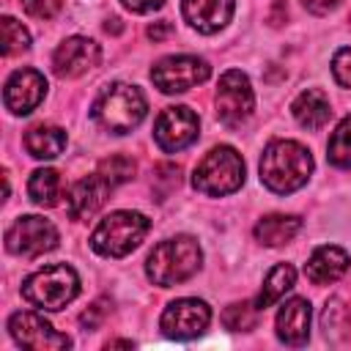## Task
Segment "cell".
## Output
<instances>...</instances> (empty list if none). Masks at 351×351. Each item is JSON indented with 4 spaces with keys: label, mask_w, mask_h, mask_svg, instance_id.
I'll return each instance as SVG.
<instances>
[{
    "label": "cell",
    "mask_w": 351,
    "mask_h": 351,
    "mask_svg": "<svg viewBox=\"0 0 351 351\" xmlns=\"http://www.w3.org/2000/svg\"><path fill=\"white\" fill-rule=\"evenodd\" d=\"M313 173L310 151L296 140H271L261 156V184L277 195H291Z\"/></svg>",
    "instance_id": "1"
},
{
    "label": "cell",
    "mask_w": 351,
    "mask_h": 351,
    "mask_svg": "<svg viewBox=\"0 0 351 351\" xmlns=\"http://www.w3.org/2000/svg\"><path fill=\"white\" fill-rule=\"evenodd\" d=\"M203 263V252L200 244L192 236H173L159 241L148 261H145V274L154 285L159 288H170L178 282H186L192 274H197Z\"/></svg>",
    "instance_id": "2"
},
{
    "label": "cell",
    "mask_w": 351,
    "mask_h": 351,
    "mask_svg": "<svg viewBox=\"0 0 351 351\" xmlns=\"http://www.w3.org/2000/svg\"><path fill=\"white\" fill-rule=\"evenodd\" d=\"M148 112V101L143 96V90L137 85H129V82H112L107 85L96 101H93V121L104 129V132H112V134H126L132 129H137L143 123Z\"/></svg>",
    "instance_id": "3"
},
{
    "label": "cell",
    "mask_w": 351,
    "mask_h": 351,
    "mask_svg": "<svg viewBox=\"0 0 351 351\" xmlns=\"http://www.w3.org/2000/svg\"><path fill=\"white\" fill-rule=\"evenodd\" d=\"M151 222L140 211H112L90 233V247L101 258H123L140 247Z\"/></svg>",
    "instance_id": "4"
},
{
    "label": "cell",
    "mask_w": 351,
    "mask_h": 351,
    "mask_svg": "<svg viewBox=\"0 0 351 351\" xmlns=\"http://www.w3.org/2000/svg\"><path fill=\"white\" fill-rule=\"evenodd\" d=\"M244 184V159L230 145L211 148L192 173V186L208 197H222Z\"/></svg>",
    "instance_id": "5"
},
{
    "label": "cell",
    "mask_w": 351,
    "mask_h": 351,
    "mask_svg": "<svg viewBox=\"0 0 351 351\" xmlns=\"http://www.w3.org/2000/svg\"><path fill=\"white\" fill-rule=\"evenodd\" d=\"M80 293V277L66 263H52L33 271L22 282V296L38 310H63Z\"/></svg>",
    "instance_id": "6"
},
{
    "label": "cell",
    "mask_w": 351,
    "mask_h": 351,
    "mask_svg": "<svg viewBox=\"0 0 351 351\" xmlns=\"http://www.w3.org/2000/svg\"><path fill=\"white\" fill-rule=\"evenodd\" d=\"M211 77V66L197 55H167L151 69V80L162 93H184Z\"/></svg>",
    "instance_id": "7"
},
{
    "label": "cell",
    "mask_w": 351,
    "mask_h": 351,
    "mask_svg": "<svg viewBox=\"0 0 351 351\" xmlns=\"http://www.w3.org/2000/svg\"><path fill=\"white\" fill-rule=\"evenodd\" d=\"M214 101H217V118L225 126H230V129L241 126L255 110V93H252V85H250L247 74L239 71V69L225 71L219 77Z\"/></svg>",
    "instance_id": "8"
},
{
    "label": "cell",
    "mask_w": 351,
    "mask_h": 351,
    "mask_svg": "<svg viewBox=\"0 0 351 351\" xmlns=\"http://www.w3.org/2000/svg\"><path fill=\"white\" fill-rule=\"evenodd\" d=\"M58 247V230L49 219L27 214L14 219V225L5 230V250L19 258H38Z\"/></svg>",
    "instance_id": "9"
},
{
    "label": "cell",
    "mask_w": 351,
    "mask_h": 351,
    "mask_svg": "<svg viewBox=\"0 0 351 351\" xmlns=\"http://www.w3.org/2000/svg\"><path fill=\"white\" fill-rule=\"evenodd\" d=\"M8 332L16 340V346L30 348V351H63L71 346V340L66 335H60L58 329H52V324L30 310H19L8 318Z\"/></svg>",
    "instance_id": "10"
},
{
    "label": "cell",
    "mask_w": 351,
    "mask_h": 351,
    "mask_svg": "<svg viewBox=\"0 0 351 351\" xmlns=\"http://www.w3.org/2000/svg\"><path fill=\"white\" fill-rule=\"evenodd\" d=\"M208 324H211L208 304L203 299H189V296L170 302L159 321L162 332L173 340H192V337L203 335L208 329Z\"/></svg>",
    "instance_id": "11"
},
{
    "label": "cell",
    "mask_w": 351,
    "mask_h": 351,
    "mask_svg": "<svg viewBox=\"0 0 351 351\" xmlns=\"http://www.w3.org/2000/svg\"><path fill=\"white\" fill-rule=\"evenodd\" d=\"M197 132H200V118L184 104L162 110V115L154 123V140L167 154L192 145L197 140Z\"/></svg>",
    "instance_id": "12"
},
{
    "label": "cell",
    "mask_w": 351,
    "mask_h": 351,
    "mask_svg": "<svg viewBox=\"0 0 351 351\" xmlns=\"http://www.w3.org/2000/svg\"><path fill=\"white\" fill-rule=\"evenodd\" d=\"M44 96H47V80L36 69H19V71H14L5 80V88H3L5 110H11L14 115L33 112L41 104Z\"/></svg>",
    "instance_id": "13"
},
{
    "label": "cell",
    "mask_w": 351,
    "mask_h": 351,
    "mask_svg": "<svg viewBox=\"0 0 351 351\" xmlns=\"http://www.w3.org/2000/svg\"><path fill=\"white\" fill-rule=\"evenodd\" d=\"M101 58V49L93 38H85V36H71L66 38L55 55H52V69L58 77L63 80H71V77H80L85 71H90Z\"/></svg>",
    "instance_id": "14"
},
{
    "label": "cell",
    "mask_w": 351,
    "mask_h": 351,
    "mask_svg": "<svg viewBox=\"0 0 351 351\" xmlns=\"http://www.w3.org/2000/svg\"><path fill=\"white\" fill-rule=\"evenodd\" d=\"M112 189H115V186H112L104 176H99V173H93V176H88V178H80V181L71 186L69 197H66V211H69V217H71V219H88V217H93V214L104 206V200H107V195H110Z\"/></svg>",
    "instance_id": "15"
},
{
    "label": "cell",
    "mask_w": 351,
    "mask_h": 351,
    "mask_svg": "<svg viewBox=\"0 0 351 351\" xmlns=\"http://www.w3.org/2000/svg\"><path fill=\"white\" fill-rule=\"evenodd\" d=\"M233 8H236V0H184L181 3L184 19L189 22V27L206 36L222 30L230 22Z\"/></svg>",
    "instance_id": "16"
},
{
    "label": "cell",
    "mask_w": 351,
    "mask_h": 351,
    "mask_svg": "<svg viewBox=\"0 0 351 351\" xmlns=\"http://www.w3.org/2000/svg\"><path fill=\"white\" fill-rule=\"evenodd\" d=\"M277 337L285 346H304L310 337V302L302 296L288 299L277 313Z\"/></svg>",
    "instance_id": "17"
},
{
    "label": "cell",
    "mask_w": 351,
    "mask_h": 351,
    "mask_svg": "<svg viewBox=\"0 0 351 351\" xmlns=\"http://www.w3.org/2000/svg\"><path fill=\"white\" fill-rule=\"evenodd\" d=\"M348 266H351V258L346 250H340L335 244H324L310 255L304 274L313 285H329V282L340 280L348 271Z\"/></svg>",
    "instance_id": "18"
},
{
    "label": "cell",
    "mask_w": 351,
    "mask_h": 351,
    "mask_svg": "<svg viewBox=\"0 0 351 351\" xmlns=\"http://www.w3.org/2000/svg\"><path fill=\"white\" fill-rule=\"evenodd\" d=\"M291 112H293V118H296L299 126L315 132V129H321V126L332 118V104H329V99H326L324 90L307 88V90H302V93L293 99Z\"/></svg>",
    "instance_id": "19"
},
{
    "label": "cell",
    "mask_w": 351,
    "mask_h": 351,
    "mask_svg": "<svg viewBox=\"0 0 351 351\" xmlns=\"http://www.w3.org/2000/svg\"><path fill=\"white\" fill-rule=\"evenodd\" d=\"M302 230V219L293 214H266L255 222V239L266 247H282Z\"/></svg>",
    "instance_id": "20"
},
{
    "label": "cell",
    "mask_w": 351,
    "mask_h": 351,
    "mask_svg": "<svg viewBox=\"0 0 351 351\" xmlns=\"http://www.w3.org/2000/svg\"><path fill=\"white\" fill-rule=\"evenodd\" d=\"M25 148L36 159H55L66 148V132L52 123H36L25 134Z\"/></svg>",
    "instance_id": "21"
},
{
    "label": "cell",
    "mask_w": 351,
    "mask_h": 351,
    "mask_svg": "<svg viewBox=\"0 0 351 351\" xmlns=\"http://www.w3.org/2000/svg\"><path fill=\"white\" fill-rule=\"evenodd\" d=\"M296 285V269L291 266V263H277L269 274H266V280H263V288H261V293H258V310H263V307H271L274 302H280L282 296H285V291H291Z\"/></svg>",
    "instance_id": "22"
},
{
    "label": "cell",
    "mask_w": 351,
    "mask_h": 351,
    "mask_svg": "<svg viewBox=\"0 0 351 351\" xmlns=\"http://www.w3.org/2000/svg\"><path fill=\"white\" fill-rule=\"evenodd\" d=\"M60 189H63V186H60V176H58V170H52V167L36 170V173L30 176V181H27V195H30V200H33L36 206H41V208L58 206Z\"/></svg>",
    "instance_id": "23"
},
{
    "label": "cell",
    "mask_w": 351,
    "mask_h": 351,
    "mask_svg": "<svg viewBox=\"0 0 351 351\" xmlns=\"http://www.w3.org/2000/svg\"><path fill=\"white\" fill-rule=\"evenodd\" d=\"M326 159H329L335 167L351 170V115L343 118V121L337 123V129L332 132L329 145H326Z\"/></svg>",
    "instance_id": "24"
},
{
    "label": "cell",
    "mask_w": 351,
    "mask_h": 351,
    "mask_svg": "<svg viewBox=\"0 0 351 351\" xmlns=\"http://www.w3.org/2000/svg\"><path fill=\"white\" fill-rule=\"evenodd\" d=\"M0 30H3V55H19L30 47V33L22 22H16L14 16H3L0 19Z\"/></svg>",
    "instance_id": "25"
},
{
    "label": "cell",
    "mask_w": 351,
    "mask_h": 351,
    "mask_svg": "<svg viewBox=\"0 0 351 351\" xmlns=\"http://www.w3.org/2000/svg\"><path fill=\"white\" fill-rule=\"evenodd\" d=\"M134 170H137L134 159H129L126 154H112V156H107V159L99 162V170H96V173L104 176L112 186H118V184L134 178Z\"/></svg>",
    "instance_id": "26"
},
{
    "label": "cell",
    "mask_w": 351,
    "mask_h": 351,
    "mask_svg": "<svg viewBox=\"0 0 351 351\" xmlns=\"http://www.w3.org/2000/svg\"><path fill=\"white\" fill-rule=\"evenodd\" d=\"M258 321V304L252 302H236L222 313V324L230 332H250Z\"/></svg>",
    "instance_id": "27"
},
{
    "label": "cell",
    "mask_w": 351,
    "mask_h": 351,
    "mask_svg": "<svg viewBox=\"0 0 351 351\" xmlns=\"http://www.w3.org/2000/svg\"><path fill=\"white\" fill-rule=\"evenodd\" d=\"M332 74L337 80V85L351 88V47H343L335 52L332 58Z\"/></svg>",
    "instance_id": "28"
},
{
    "label": "cell",
    "mask_w": 351,
    "mask_h": 351,
    "mask_svg": "<svg viewBox=\"0 0 351 351\" xmlns=\"http://www.w3.org/2000/svg\"><path fill=\"white\" fill-rule=\"evenodd\" d=\"M63 0H22V8L33 19H52L60 11Z\"/></svg>",
    "instance_id": "29"
},
{
    "label": "cell",
    "mask_w": 351,
    "mask_h": 351,
    "mask_svg": "<svg viewBox=\"0 0 351 351\" xmlns=\"http://www.w3.org/2000/svg\"><path fill=\"white\" fill-rule=\"evenodd\" d=\"M107 313H110V299H96V302L80 315V324H82L85 329H96Z\"/></svg>",
    "instance_id": "30"
},
{
    "label": "cell",
    "mask_w": 351,
    "mask_h": 351,
    "mask_svg": "<svg viewBox=\"0 0 351 351\" xmlns=\"http://www.w3.org/2000/svg\"><path fill=\"white\" fill-rule=\"evenodd\" d=\"M123 8H129L132 14H151V11H159L167 0H121Z\"/></svg>",
    "instance_id": "31"
},
{
    "label": "cell",
    "mask_w": 351,
    "mask_h": 351,
    "mask_svg": "<svg viewBox=\"0 0 351 351\" xmlns=\"http://www.w3.org/2000/svg\"><path fill=\"white\" fill-rule=\"evenodd\" d=\"M304 3V8L310 11V14H315V16H324V14H329V11H335L337 5H340V0H302Z\"/></svg>",
    "instance_id": "32"
},
{
    "label": "cell",
    "mask_w": 351,
    "mask_h": 351,
    "mask_svg": "<svg viewBox=\"0 0 351 351\" xmlns=\"http://www.w3.org/2000/svg\"><path fill=\"white\" fill-rule=\"evenodd\" d=\"M173 33V25L167 22V19H159V22H154V25H148V38H154V41H162V38H167Z\"/></svg>",
    "instance_id": "33"
},
{
    "label": "cell",
    "mask_w": 351,
    "mask_h": 351,
    "mask_svg": "<svg viewBox=\"0 0 351 351\" xmlns=\"http://www.w3.org/2000/svg\"><path fill=\"white\" fill-rule=\"evenodd\" d=\"M115 346H121V348H132L129 340H112V343H107V348H115Z\"/></svg>",
    "instance_id": "34"
}]
</instances>
